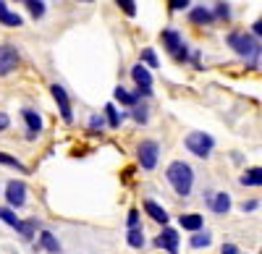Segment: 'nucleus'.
Returning a JSON list of instances; mask_svg holds the SVG:
<instances>
[{
	"mask_svg": "<svg viewBox=\"0 0 262 254\" xmlns=\"http://www.w3.org/2000/svg\"><path fill=\"white\" fill-rule=\"evenodd\" d=\"M39 246L45 249V251H50V254H58L60 251V241L50 234V230H42V234H39Z\"/></svg>",
	"mask_w": 262,
	"mask_h": 254,
	"instance_id": "dca6fc26",
	"label": "nucleus"
},
{
	"mask_svg": "<svg viewBox=\"0 0 262 254\" xmlns=\"http://www.w3.org/2000/svg\"><path fill=\"white\" fill-rule=\"evenodd\" d=\"M189 18H191V24H210L215 16H212L210 11H205V8H194V11L189 13Z\"/></svg>",
	"mask_w": 262,
	"mask_h": 254,
	"instance_id": "6ab92c4d",
	"label": "nucleus"
},
{
	"mask_svg": "<svg viewBox=\"0 0 262 254\" xmlns=\"http://www.w3.org/2000/svg\"><path fill=\"white\" fill-rule=\"evenodd\" d=\"M81 3H92V0H81Z\"/></svg>",
	"mask_w": 262,
	"mask_h": 254,
	"instance_id": "4c0bfd02",
	"label": "nucleus"
},
{
	"mask_svg": "<svg viewBox=\"0 0 262 254\" xmlns=\"http://www.w3.org/2000/svg\"><path fill=\"white\" fill-rule=\"evenodd\" d=\"M179 223H181L184 230H194V234H196V230H202V225H205L202 215H196V213H186V215H181Z\"/></svg>",
	"mask_w": 262,
	"mask_h": 254,
	"instance_id": "ddd939ff",
	"label": "nucleus"
},
{
	"mask_svg": "<svg viewBox=\"0 0 262 254\" xmlns=\"http://www.w3.org/2000/svg\"><path fill=\"white\" fill-rule=\"evenodd\" d=\"M105 113H107V123H111L113 129H118V126H121V118H118V113H116L113 105H105Z\"/></svg>",
	"mask_w": 262,
	"mask_h": 254,
	"instance_id": "a878e982",
	"label": "nucleus"
},
{
	"mask_svg": "<svg viewBox=\"0 0 262 254\" xmlns=\"http://www.w3.org/2000/svg\"><path fill=\"white\" fill-rule=\"evenodd\" d=\"M8 123H11V118H8L6 113H0V131H6V129H8Z\"/></svg>",
	"mask_w": 262,
	"mask_h": 254,
	"instance_id": "473e14b6",
	"label": "nucleus"
},
{
	"mask_svg": "<svg viewBox=\"0 0 262 254\" xmlns=\"http://www.w3.org/2000/svg\"><path fill=\"white\" fill-rule=\"evenodd\" d=\"M137 223H139V213H137V210H131V213H128V228H137Z\"/></svg>",
	"mask_w": 262,
	"mask_h": 254,
	"instance_id": "7c9ffc66",
	"label": "nucleus"
},
{
	"mask_svg": "<svg viewBox=\"0 0 262 254\" xmlns=\"http://www.w3.org/2000/svg\"><path fill=\"white\" fill-rule=\"evenodd\" d=\"M21 116H24V121H27V126H29V139H34V136L42 131V118H39L34 110H24Z\"/></svg>",
	"mask_w": 262,
	"mask_h": 254,
	"instance_id": "2eb2a0df",
	"label": "nucleus"
},
{
	"mask_svg": "<svg viewBox=\"0 0 262 254\" xmlns=\"http://www.w3.org/2000/svg\"><path fill=\"white\" fill-rule=\"evenodd\" d=\"M24 3L29 6V11H32L34 18H42V16H45V3H42V0H24Z\"/></svg>",
	"mask_w": 262,
	"mask_h": 254,
	"instance_id": "b1692460",
	"label": "nucleus"
},
{
	"mask_svg": "<svg viewBox=\"0 0 262 254\" xmlns=\"http://www.w3.org/2000/svg\"><path fill=\"white\" fill-rule=\"evenodd\" d=\"M18 63V50L13 45H3L0 48V76H8Z\"/></svg>",
	"mask_w": 262,
	"mask_h": 254,
	"instance_id": "0eeeda50",
	"label": "nucleus"
},
{
	"mask_svg": "<svg viewBox=\"0 0 262 254\" xmlns=\"http://www.w3.org/2000/svg\"><path fill=\"white\" fill-rule=\"evenodd\" d=\"M53 97L58 102V108H60V116L66 123H71L74 121V113H71V102H69V95H66V89L60 87V84H53Z\"/></svg>",
	"mask_w": 262,
	"mask_h": 254,
	"instance_id": "9d476101",
	"label": "nucleus"
},
{
	"mask_svg": "<svg viewBox=\"0 0 262 254\" xmlns=\"http://www.w3.org/2000/svg\"><path fill=\"white\" fill-rule=\"evenodd\" d=\"M186 6H189V0H170V8L173 11H184Z\"/></svg>",
	"mask_w": 262,
	"mask_h": 254,
	"instance_id": "c756f323",
	"label": "nucleus"
},
{
	"mask_svg": "<svg viewBox=\"0 0 262 254\" xmlns=\"http://www.w3.org/2000/svg\"><path fill=\"white\" fill-rule=\"evenodd\" d=\"M155 246L165 249L168 254H179V230L165 225V228L160 230V236L155 239Z\"/></svg>",
	"mask_w": 262,
	"mask_h": 254,
	"instance_id": "423d86ee",
	"label": "nucleus"
},
{
	"mask_svg": "<svg viewBox=\"0 0 262 254\" xmlns=\"http://www.w3.org/2000/svg\"><path fill=\"white\" fill-rule=\"evenodd\" d=\"M16 230H18V234L24 236V239H32V236H34V230H37V220H21Z\"/></svg>",
	"mask_w": 262,
	"mask_h": 254,
	"instance_id": "4be33fe9",
	"label": "nucleus"
},
{
	"mask_svg": "<svg viewBox=\"0 0 262 254\" xmlns=\"http://www.w3.org/2000/svg\"><path fill=\"white\" fill-rule=\"evenodd\" d=\"M128 246H134V249H142L144 246V234H142V228H128V236H126Z\"/></svg>",
	"mask_w": 262,
	"mask_h": 254,
	"instance_id": "aec40b11",
	"label": "nucleus"
},
{
	"mask_svg": "<svg viewBox=\"0 0 262 254\" xmlns=\"http://www.w3.org/2000/svg\"><path fill=\"white\" fill-rule=\"evenodd\" d=\"M0 165H8V168H16V171L27 173V165L21 160H16V157H11V155H6V152H0Z\"/></svg>",
	"mask_w": 262,
	"mask_h": 254,
	"instance_id": "412c9836",
	"label": "nucleus"
},
{
	"mask_svg": "<svg viewBox=\"0 0 262 254\" xmlns=\"http://www.w3.org/2000/svg\"><path fill=\"white\" fill-rule=\"evenodd\" d=\"M134 118H137V123H147V108H137Z\"/></svg>",
	"mask_w": 262,
	"mask_h": 254,
	"instance_id": "c85d7f7f",
	"label": "nucleus"
},
{
	"mask_svg": "<svg viewBox=\"0 0 262 254\" xmlns=\"http://www.w3.org/2000/svg\"><path fill=\"white\" fill-rule=\"evenodd\" d=\"M257 207H259V202H254V199H252V202H244V204H242V210H244V213H252V210H257Z\"/></svg>",
	"mask_w": 262,
	"mask_h": 254,
	"instance_id": "2f4dec72",
	"label": "nucleus"
},
{
	"mask_svg": "<svg viewBox=\"0 0 262 254\" xmlns=\"http://www.w3.org/2000/svg\"><path fill=\"white\" fill-rule=\"evenodd\" d=\"M116 3L123 8L126 16H137V3H134V0H116Z\"/></svg>",
	"mask_w": 262,
	"mask_h": 254,
	"instance_id": "bb28decb",
	"label": "nucleus"
},
{
	"mask_svg": "<svg viewBox=\"0 0 262 254\" xmlns=\"http://www.w3.org/2000/svg\"><path fill=\"white\" fill-rule=\"evenodd\" d=\"M259 254H262V251H259Z\"/></svg>",
	"mask_w": 262,
	"mask_h": 254,
	"instance_id": "58836bf2",
	"label": "nucleus"
},
{
	"mask_svg": "<svg viewBox=\"0 0 262 254\" xmlns=\"http://www.w3.org/2000/svg\"><path fill=\"white\" fill-rule=\"evenodd\" d=\"M0 220H3V223H8L11 228H18V218H16V213H13V210L11 207H0Z\"/></svg>",
	"mask_w": 262,
	"mask_h": 254,
	"instance_id": "5701e85b",
	"label": "nucleus"
},
{
	"mask_svg": "<svg viewBox=\"0 0 262 254\" xmlns=\"http://www.w3.org/2000/svg\"><path fill=\"white\" fill-rule=\"evenodd\" d=\"M116 100H118V102H123V105H137V95L126 92L123 87H118V89H116Z\"/></svg>",
	"mask_w": 262,
	"mask_h": 254,
	"instance_id": "393cba45",
	"label": "nucleus"
},
{
	"mask_svg": "<svg viewBox=\"0 0 262 254\" xmlns=\"http://www.w3.org/2000/svg\"><path fill=\"white\" fill-rule=\"evenodd\" d=\"M221 254H238V246H233V244H226Z\"/></svg>",
	"mask_w": 262,
	"mask_h": 254,
	"instance_id": "72a5a7b5",
	"label": "nucleus"
},
{
	"mask_svg": "<svg viewBox=\"0 0 262 254\" xmlns=\"http://www.w3.org/2000/svg\"><path fill=\"white\" fill-rule=\"evenodd\" d=\"M191 249H205V246H210L212 244V236L207 234V230H196V234L191 236Z\"/></svg>",
	"mask_w": 262,
	"mask_h": 254,
	"instance_id": "a211bd4d",
	"label": "nucleus"
},
{
	"mask_svg": "<svg viewBox=\"0 0 262 254\" xmlns=\"http://www.w3.org/2000/svg\"><path fill=\"white\" fill-rule=\"evenodd\" d=\"M228 13H231V11H228V6H223V3L217 6V16H221V18H228Z\"/></svg>",
	"mask_w": 262,
	"mask_h": 254,
	"instance_id": "f704fd0d",
	"label": "nucleus"
},
{
	"mask_svg": "<svg viewBox=\"0 0 262 254\" xmlns=\"http://www.w3.org/2000/svg\"><path fill=\"white\" fill-rule=\"evenodd\" d=\"M131 76H134V81H137V92L139 95H144V97H149L152 95V76H149V71L142 66V63H139V66H134V68H131Z\"/></svg>",
	"mask_w": 262,
	"mask_h": 254,
	"instance_id": "1a4fd4ad",
	"label": "nucleus"
},
{
	"mask_svg": "<svg viewBox=\"0 0 262 254\" xmlns=\"http://www.w3.org/2000/svg\"><path fill=\"white\" fill-rule=\"evenodd\" d=\"M158 157H160V144L158 142H142L139 144V165L144 168V171H152V168L158 165Z\"/></svg>",
	"mask_w": 262,
	"mask_h": 254,
	"instance_id": "20e7f679",
	"label": "nucleus"
},
{
	"mask_svg": "<svg viewBox=\"0 0 262 254\" xmlns=\"http://www.w3.org/2000/svg\"><path fill=\"white\" fill-rule=\"evenodd\" d=\"M163 42H165V48L173 53V55H176L179 60L181 58H186V45H184V42H181V37H179V32H173V29H165L163 34Z\"/></svg>",
	"mask_w": 262,
	"mask_h": 254,
	"instance_id": "6e6552de",
	"label": "nucleus"
},
{
	"mask_svg": "<svg viewBox=\"0 0 262 254\" xmlns=\"http://www.w3.org/2000/svg\"><path fill=\"white\" fill-rule=\"evenodd\" d=\"M144 213H147L152 220H155V223H160L163 228L168 225V213H165V210H163L155 199H147V202H144Z\"/></svg>",
	"mask_w": 262,
	"mask_h": 254,
	"instance_id": "f8f14e48",
	"label": "nucleus"
},
{
	"mask_svg": "<svg viewBox=\"0 0 262 254\" xmlns=\"http://www.w3.org/2000/svg\"><path fill=\"white\" fill-rule=\"evenodd\" d=\"M228 48H233L236 55H242L247 60H254L259 55V42L249 34H242V32H233L228 34Z\"/></svg>",
	"mask_w": 262,
	"mask_h": 254,
	"instance_id": "f03ea898",
	"label": "nucleus"
},
{
	"mask_svg": "<svg viewBox=\"0 0 262 254\" xmlns=\"http://www.w3.org/2000/svg\"><path fill=\"white\" fill-rule=\"evenodd\" d=\"M254 32H257V34H262V18H259V21H254Z\"/></svg>",
	"mask_w": 262,
	"mask_h": 254,
	"instance_id": "e433bc0d",
	"label": "nucleus"
},
{
	"mask_svg": "<svg viewBox=\"0 0 262 254\" xmlns=\"http://www.w3.org/2000/svg\"><path fill=\"white\" fill-rule=\"evenodd\" d=\"M184 144H186V150H189L191 155H196V157H210L212 147H215V139H212L210 134H205V131H191Z\"/></svg>",
	"mask_w": 262,
	"mask_h": 254,
	"instance_id": "7ed1b4c3",
	"label": "nucleus"
},
{
	"mask_svg": "<svg viewBox=\"0 0 262 254\" xmlns=\"http://www.w3.org/2000/svg\"><path fill=\"white\" fill-rule=\"evenodd\" d=\"M6 199L11 207H24L27 204V183L24 181H8L6 186Z\"/></svg>",
	"mask_w": 262,
	"mask_h": 254,
	"instance_id": "39448f33",
	"label": "nucleus"
},
{
	"mask_svg": "<svg viewBox=\"0 0 262 254\" xmlns=\"http://www.w3.org/2000/svg\"><path fill=\"white\" fill-rule=\"evenodd\" d=\"M0 24H3V27H21V24H24V18H21L18 13H11L8 6L0 0Z\"/></svg>",
	"mask_w": 262,
	"mask_h": 254,
	"instance_id": "4468645a",
	"label": "nucleus"
},
{
	"mask_svg": "<svg viewBox=\"0 0 262 254\" xmlns=\"http://www.w3.org/2000/svg\"><path fill=\"white\" fill-rule=\"evenodd\" d=\"M207 204H210V210H212V213H217V215H226L228 210H231V197H228L226 192L207 194Z\"/></svg>",
	"mask_w": 262,
	"mask_h": 254,
	"instance_id": "9b49d317",
	"label": "nucleus"
},
{
	"mask_svg": "<svg viewBox=\"0 0 262 254\" xmlns=\"http://www.w3.org/2000/svg\"><path fill=\"white\" fill-rule=\"evenodd\" d=\"M244 186H262V168H249V171L242 176Z\"/></svg>",
	"mask_w": 262,
	"mask_h": 254,
	"instance_id": "f3484780",
	"label": "nucleus"
},
{
	"mask_svg": "<svg viewBox=\"0 0 262 254\" xmlns=\"http://www.w3.org/2000/svg\"><path fill=\"white\" fill-rule=\"evenodd\" d=\"M90 123H92V129H97V126L102 129V118H100V116H92V121H90Z\"/></svg>",
	"mask_w": 262,
	"mask_h": 254,
	"instance_id": "c9c22d12",
	"label": "nucleus"
},
{
	"mask_svg": "<svg viewBox=\"0 0 262 254\" xmlns=\"http://www.w3.org/2000/svg\"><path fill=\"white\" fill-rule=\"evenodd\" d=\"M142 60L149 63L152 68H158V58H155V53H152V50H144V53H142Z\"/></svg>",
	"mask_w": 262,
	"mask_h": 254,
	"instance_id": "cd10ccee",
	"label": "nucleus"
},
{
	"mask_svg": "<svg viewBox=\"0 0 262 254\" xmlns=\"http://www.w3.org/2000/svg\"><path fill=\"white\" fill-rule=\"evenodd\" d=\"M168 183L173 186V192H176L179 197H189L191 194V186H194V171H191V165L184 163V160H176V163H170L168 165Z\"/></svg>",
	"mask_w": 262,
	"mask_h": 254,
	"instance_id": "f257e3e1",
	"label": "nucleus"
}]
</instances>
